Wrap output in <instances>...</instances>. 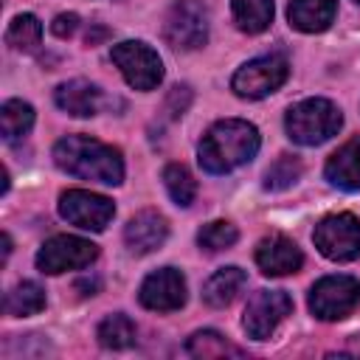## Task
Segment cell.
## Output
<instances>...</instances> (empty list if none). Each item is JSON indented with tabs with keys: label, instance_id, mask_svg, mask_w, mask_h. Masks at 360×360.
Wrapping results in <instances>:
<instances>
[{
	"label": "cell",
	"instance_id": "obj_1",
	"mask_svg": "<svg viewBox=\"0 0 360 360\" xmlns=\"http://www.w3.org/2000/svg\"><path fill=\"white\" fill-rule=\"evenodd\" d=\"M259 129L250 121L242 118H225L217 121L200 141L197 158L200 166L208 174H228L239 166H245L259 152Z\"/></svg>",
	"mask_w": 360,
	"mask_h": 360
},
{
	"label": "cell",
	"instance_id": "obj_2",
	"mask_svg": "<svg viewBox=\"0 0 360 360\" xmlns=\"http://www.w3.org/2000/svg\"><path fill=\"white\" fill-rule=\"evenodd\" d=\"M53 163L82 180L118 186L124 180V160L121 152L110 143H101L90 135H68L53 146Z\"/></svg>",
	"mask_w": 360,
	"mask_h": 360
},
{
	"label": "cell",
	"instance_id": "obj_3",
	"mask_svg": "<svg viewBox=\"0 0 360 360\" xmlns=\"http://www.w3.org/2000/svg\"><path fill=\"white\" fill-rule=\"evenodd\" d=\"M340 124H343V115L329 98H304L292 104L284 115V129L290 141L301 146H318L329 141L332 135H338Z\"/></svg>",
	"mask_w": 360,
	"mask_h": 360
},
{
	"label": "cell",
	"instance_id": "obj_4",
	"mask_svg": "<svg viewBox=\"0 0 360 360\" xmlns=\"http://www.w3.org/2000/svg\"><path fill=\"white\" fill-rule=\"evenodd\" d=\"M360 307V281L354 276H323L309 290V312L318 321H343Z\"/></svg>",
	"mask_w": 360,
	"mask_h": 360
},
{
	"label": "cell",
	"instance_id": "obj_5",
	"mask_svg": "<svg viewBox=\"0 0 360 360\" xmlns=\"http://www.w3.org/2000/svg\"><path fill=\"white\" fill-rule=\"evenodd\" d=\"M110 56H112L115 68L121 70V76L127 79V84L135 90L146 93L163 82V62H160L158 51L141 39H127V42L112 45Z\"/></svg>",
	"mask_w": 360,
	"mask_h": 360
},
{
	"label": "cell",
	"instance_id": "obj_6",
	"mask_svg": "<svg viewBox=\"0 0 360 360\" xmlns=\"http://www.w3.org/2000/svg\"><path fill=\"white\" fill-rule=\"evenodd\" d=\"M290 76V65L284 56L278 53H267V56H256L250 62H245L233 79H231V90L239 96V98H264L270 93H276Z\"/></svg>",
	"mask_w": 360,
	"mask_h": 360
},
{
	"label": "cell",
	"instance_id": "obj_7",
	"mask_svg": "<svg viewBox=\"0 0 360 360\" xmlns=\"http://www.w3.org/2000/svg\"><path fill=\"white\" fill-rule=\"evenodd\" d=\"M163 37L177 51H197L208 42V8L202 0H174L166 14Z\"/></svg>",
	"mask_w": 360,
	"mask_h": 360
},
{
	"label": "cell",
	"instance_id": "obj_8",
	"mask_svg": "<svg viewBox=\"0 0 360 360\" xmlns=\"http://www.w3.org/2000/svg\"><path fill=\"white\" fill-rule=\"evenodd\" d=\"M315 248L332 262H352L360 256V219L354 214H329L315 225Z\"/></svg>",
	"mask_w": 360,
	"mask_h": 360
},
{
	"label": "cell",
	"instance_id": "obj_9",
	"mask_svg": "<svg viewBox=\"0 0 360 360\" xmlns=\"http://www.w3.org/2000/svg\"><path fill=\"white\" fill-rule=\"evenodd\" d=\"M98 256V248L90 242V239H82V236H73V233H59V236H51L39 253H37V267L48 276H59V273H68V270H82V267H90Z\"/></svg>",
	"mask_w": 360,
	"mask_h": 360
},
{
	"label": "cell",
	"instance_id": "obj_10",
	"mask_svg": "<svg viewBox=\"0 0 360 360\" xmlns=\"http://www.w3.org/2000/svg\"><path fill=\"white\" fill-rule=\"evenodd\" d=\"M290 312H292V298L284 290H259L245 307L242 326L248 338L267 340Z\"/></svg>",
	"mask_w": 360,
	"mask_h": 360
},
{
	"label": "cell",
	"instance_id": "obj_11",
	"mask_svg": "<svg viewBox=\"0 0 360 360\" xmlns=\"http://www.w3.org/2000/svg\"><path fill=\"white\" fill-rule=\"evenodd\" d=\"M59 214L82 228V231H104L110 225V219L115 217V205L110 197L96 194V191H84V188H70L59 197Z\"/></svg>",
	"mask_w": 360,
	"mask_h": 360
},
{
	"label": "cell",
	"instance_id": "obj_12",
	"mask_svg": "<svg viewBox=\"0 0 360 360\" xmlns=\"http://www.w3.org/2000/svg\"><path fill=\"white\" fill-rule=\"evenodd\" d=\"M186 278L177 267H160L149 273L138 290V301L152 312H174L186 304Z\"/></svg>",
	"mask_w": 360,
	"mask_h": 360
},
{
	"label": "cell",
	"instance_id": "obj_13",
	"mask_svg": "<svg viewBox=\"0 0 360 360\" xmlns=\"http://www.w3.org/2000/svg\"><path fill=\"white\" fill-rule=\"evenodd\" d=\"M256 264L264 276H290L301 270L304 253L284 233H270L256 245Z\"/></svg>",
	"mask_w": 360,
	"mask_h": 360
},
{
	"label": "cell",
	"instance_id": "obj_14",
	"mask_svg": "<svg viewBox=\"0 0 360 360\" xmlns=\"http://www.w3.org/2000/svg\"><path fill=\"white\" fill-rule=\"evenodd\" d=\"M169 236V222L163 214L146 208V211H138L127 228H124V242L129 248V253L135 256H146L152 250H158Z\"/></svg>",
	"mask_w": 360,
	"mask_h": 360
},
{
	"label": "cell",
	"instance_id": "obj_15",
	"mask_svg": "<svg viewBox=\"0 0 360 360\" xmlns=\"http://www.w3.org/2000/svg\"><path fill=\"white\" fill-rule=\"evenodd\" d=\"M53 101H56V107L62 112H68L73 118H90V115H96L101 110L104 96H101V90L96 84H90L84 79H73V82H65V84L56 87Z\"/></svg>",
	"mask_w": 360,
	"mask_h": 360
},
{
	"label": "cell",
	"instance_id": "obj_16",
	"mask_svg": "<svg viewBox=\"0 0 360 360\" xmlns=\"http://www.w3.org/2000/svg\"><path fill=\"white\" fill-rule=\"evenodd\" d=\"M338 0H290L287 20L295 31L304 34H321L335 22Z\"/></svg>",
	"mask_w": 360,
	"mask_h": 360
},
{
	"label": "cell",
	"instance_id": "obj_17",
	"mask_svg": "<svg viewBox=\"0 0 360 360\" xmlns=\"http://www.w3.org/2000/svg\"><path fill=\"white\" fill-rule=\"evenodd\" d=\"M323 174L332 186L343 191H360V135L329 155Z\"/></svg>",
	"mask_w": 360,
	"mask_h": 360
},
{
	"label": "cell",
	"instance_id": "obj_18",
	"mask_svg": "<svg viewBox=\"0 0 360 360\" xmlns=\"http://www.w3.org/2000/svg\"><path fill=\"white\" fill-rule=\"evenodd\" d=\"M245 281H248V276H245L242 267H236V264L219 267V270L202 284V301H205L208 307H228V304L236 298V292L245 287Z\"/></svg>",
	"mask_w": 360,
	"mask_h": 360
},
{
	"label": "cell",
	"instance_id": "obj_19",
	"mask_svg": "<svg viewBox=\"0 0 360 360\" xmlns=\"http://www.w3.org/2000/svg\"><path fill=\"white\" fill-rule=\"evenodd\" d=\"M45 309V290L37 281H20L14 284L3 298V312L11 318H28Z\"/></svg>",
	"mask_w": 360,
	"mask_h": 360
},
{
	"label": "cell",
	"instance_id": "obj_20",
	"mask_svg": "<svg viewBox=\"0 0 360 360\" xmlns=\"http://www.w3.org/2000/svg\"><path fill=\"white\" fill-rule=\"evenodd\" d=\"M236 28L245 34H262L273 22V0H231Z\"/></svg>",
	"mask_w": 360,
	"mask_h": 360
},
{
	"label": "cell",
	"instance_id": "obj_21",
	"mask_svg": "<svg viewBox=\"0 0 360 360\" xmlns=\"http://www.w3.org/2000/svg\"><path fill=\"white\" fill-rule=\"evenodd\" d=\"M186 352L191 354V357H202V360H208V357H242L245 352L239 349V346H233L231 340H225L219 332H214V329H200V332H194L191 338H188V343H186Z\"/></svg>",
	"mask_w": 360,
	"mask_h": 360
},
{
	"label": "cell",
	"instance_id": "obj_22",
	"mask_svg": "<svg viewBox=\"0 0 360 360\" xmlns=\"http://www.w3.org/2000/svg\"><path fill=\"white\" fill-rule=\"evenodd\" d=\"M96 338H98V343H101L104 349H115V352H118V349H129V346L135 343V323H132L129 315L112 312V315H107V318L98 323Z\"/></svg>",
	"mask_w": 360,
	"mask_h": 360
},
{
	"label": "cell",
	"instance_id": "obj_23",
	"mask_svg": "<svg viewBox=\"0 0 360 360\" xmlns=\"http://www.w3.org/2000/svg\"><path fill=\"white\" fill-rule=\"evenodd\" d=\"M34 127V107L28 101L11 98L0 107V132L6 141H17L22 135H28Z\"/></svg>",
	"mask_w": 360,
	"mask_h": 360
},
{
	"label": "cell",
	"instance_id": "obj_24",
	"mask_svg": "<svg viewBox=\"0 0 360 360\" xmlns=\"http://www.w3.org/2000/svg\"><path fill=\"white\" fill-rule=\"evenodd\" d=\"M163 186H166L169 197L174 200V205H180V208H188L197 197V180L183 163H169L163 169Z\"/></svg>",
	"mask_w": 360,
	"mask_h": 360
},
{
	"label": "cell",
	"instance_id": "obj_25",
	"mask_svg": "<svg viewBox=\"0 0 360 360\" xmlns=\"http://www.w3.org/2000/svg\"><path fill=\"white\" fill-rule=\"evenodd\" d=\"M39 37H42V25L34 14H17L6 28V45L14 51H34L39 45Z\"/></svg>",
	"mask_w": 360,
	"mask_h": 360
},
{
	"label": "cell",
	"instance_id": "obj_26",
	"mask_svg": "<svg viewBox=\"0 0 360 360\" xmlns=\"http://www.w3.org/2000/svg\"><path fill=\"white\" fill-rule=\"evenodd\" d=\"M236 239H239V231H236V225H231L228 219H214V222L202 225L200 233H197V245H200L202 250H208V253L228 250V248L236 245Z\"/></svg>",
	"mask_w": 360,
	"mask_h": 360
},
{
	"label": "cell",
	"instance_id": "obj_27",
	"mask_svg": "<svg viewBox=\"0 0 360 360\" xmlns=\"http://www.w3.org/2000/svg\"><path fill=\"white\" fill-rule=\"evenodd\" d=\"M301 177V160L292 155H281L267 172H264V188L267 191H281L290 188Z\"/></svg>",
	"mask_w": 360,
	"mask_h": 360
},
{
	"label": "cell",
	"instance_id": "obj_28",
	"mask_svg": "<svg viewBox=\"0 0 360 360\" xmlns=\"http://www.w3.org/2000/svg\"><path fill=\"white\" fill-rule=\"evenodd\" d=\"M76 28H79V14H73V11H70V14H56L53 22H51V34L59 37V39L73 37Z\"/></svg>",
	"mask_w": 360,
	"mask_h": 360
},
{
	"label": "cell",
	"instance_id": "obj_29",
	"mask_svg": "<svg viewBox=\"0 0 360 360\" xmlns=\"http://www.w3.org/2000/svg\"><path fill=\"white\" fill-rule=\"evenodd\" d=\"M8 253H11V236H8V233H3V262L8 259Z\"/></svg>",
	"mask_w": 360,
	"mask_h": 360
},
{
	"label": "cell",
	"instance_id": "obj_30",
	"mask_svg": "<svg viewBox=\"0 0 360 360\" xmlns=\"http://www.w3.org/2000/svg\"><path fill=\"white\" fill-rule=\"evenodd\" d=\"M354 3H360V0H354Z\"/></svg>",
	"mask_w": 360,
	"mask_h": 360
}]
</instances>
